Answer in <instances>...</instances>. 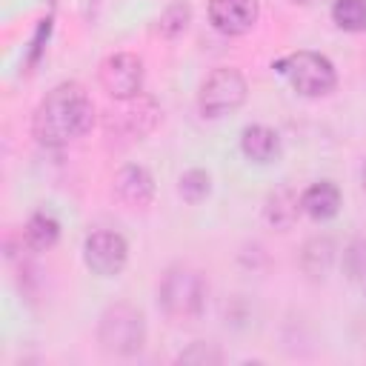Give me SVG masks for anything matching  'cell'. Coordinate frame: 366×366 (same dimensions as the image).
<instances>
[{
	"mask_svg": "<svg viewBox=\"0 0 366 366\" xmlns=\"http://www.w3.org/2000/svg\"><path fill=\"white\" fill-rule=\"evenodd\" d=\"M292 3H300V6H312V3H317V0H292Z\"/></svg>",
	"mask_w": 366,
	"mask_h": 366,
	"instance_id": "21",
	"label": "cell"
},
{
	"mask_svg": "<svg viewBox=\"0 0 366 366\" xmlns=\"http://www.w3.org/2000/svg\"><path fill=\"white\" fill-rule=\"evenodd\" d=\"M120 103V112H117V126H120V132L126 134V137H146L154 126H157V120H160V106H157V100L154 97H149V94H134V97H129V100H117Z\"/></svg>",
	"mask_w": 366,
	"mask_h": 366,
	"instance_id": "9",
	"label": "cell"
},
{
	"mask_svg": "<svg viewBox=\"0 0 366 366\" xmlns=\"http://www.w3.org/2000/svg\"><path fill=\"white\" fill-rule=\"evenodd\" d=\"M363 286H366V272H363Z\"/></svg>",
	"mask_w": 366,
	"mask_h": 366,
	"instance_id": "22",
	"label": "cell"
},
{
	"mask_svg": "<svg viewBox=\"0 0 366 366\" xmlns=\"http://www.w3.org/2000/svg\"><path fill=\"white\" fill-rule=\"evenodd\" d=\"M189 20H192V6H189L186 0H174V3H169V6L163 9V14H160V20H157V31H160L163 37H177V34L186 31Z\"/></svg>",
	"mask_w": 366,
	"mask_h": 366,
	"instance_id": "17",
	"label": "cell"
},
{
	"mask_svg": "<svg viewBox=\"0 0 366 366\" xmlns=\"http://www.w3.org/2000/svg\"><path fill=\"white\" fill-rule=\"evenodd\" d=\"M97 80L109 97L129 100L143 92V60L132 51H114L100 63Z\"/></svg>",
	"mask_w": 366,
	"mask_h": 366,
	"instance_id": "6",
	"label": "cell"
},
{
	"mask_svg": "<svg viewBox=\"0 0 366 366\" xmlns=\"http://www.w3.org/2000/svg\"><path fill=\"white\" fill-rule=\"evenodd\" d=\"M177 192H180V197H183L186 203H200V200L212 192V177H209V172H203V169H189V172H183L180 180H177Z\"/></svg>",
	"mask_w": 366,
	"mask_h": 366,
	"instance_id": "18",
	"label": "cell"
},
{
	"mask_svg": "<svg viewBox=\"0 0 366 366\" xmlns=\"http://www.w3.org/2000/svg\"><path fill=\"white\" fill-rule=\"evenodd\" d=\"M360 180H363V192H366V157H363V169H360Z\"/></svg>",
	"mask_w": 366,
	"mask_h": 366,
	"instance_id": "20",
	"label": "cell"
},
{
	"mask_svg": "<svg viewBox=\"0 0 366 366\" xmlns=\"http://www.w3.org/2000/svg\"><path fill=\"white\" fill-rule=\"evenodd\" d=\"M209 23L226 37H240L257 23V0H209Z\"/></svg>",
	"mask_w": 366,
	"mask_h": 366,
	"instance_id": "8",
	"label": "cell"
},
{
	"mask_svg": "<svg viewBox=\"0 0 366 366\" xmlns=\"http://www.w3.org/2000/svg\"><path fill=\"white\" fill-rule=\"evenodd\" d=\"M300 212H303V209H300V197H297L289 186H280V189L269 192L266 206H263V217L269 220V226H274V229H280V232L292 229Z\"/></svg>",
	"mask_w": 366,
	"mask_h": 366,
	"instance_id": "13",
	"label": "cell"
},
{
	"mask_svg": "<svg viewBox=\"0 0 366 366\" xmlns=\"http://www.w3.org/2000/svg\"><path fill=\"white\" fill-rule=\"evenodd\" d=\"M112 192L126 209H143L154 197V177L149 174V169L129 163L114 174Z\"/></svg>",
	"mask_w": 366,
	"mask_h": 366,
	"instance_id": "10",
	"label": "cell"
},
{
	"mask_svg": "<svg viewBox=\"0 0 366 366\" xmlns=\"http://www.w3.org/2000/svg\"><path fill=\"white\" fill-rule=\"evenodd\" d=\"M23 240L34 252L51 249L60 240V220L49 209H37L34 214H29V220L23 226Z\"/></svg>",
	"mask_w": 366,
	"mask_h": 366,
	"instance_id": "14",
	"label": "cell"
},
{
	"mask_svg": "<svg viewBox=\"0 0 366 366\" xmlns=\"http://www.w3.org/2000/svg\"><path fill=\"white\" fill-rule=\"evenodd\" d=\"M94 123V103L86 89L74 80L57 83L46 97L37 103L31 117V134L46 149L69 146L71 140L83 137Z\"/></svg>",
	"mask_w": 366,
	"mask_h": 366,
	"instance_id": "1",
	"label": "cell"
},
{
	"mask_svg": "<svg viewBox=\"0 0 366 366\" xmlns=\"http://www.w3.org/2000/svg\"><path fill=\"white\" fill-rule=\"evenodd\" d=\"M97 343L106 355L132 357L146 343V320L132 303H112L97 320Z\"/></svg>",
	"mask_w": 366,
	"mask_h": 366,
	"instance_id": "3",
	"label": "cell"
},
{
	"mask_svg": "<svg viewBox=\"0 0 366 366\" xmlns=\"http://www.w3.org/2000/svg\"><path fill=\"white\" fill-rule=\"evenodd\" d=\"M300 209L317 223L332 220L340 212V189L332 180H317L300 194Z\"/></svg>",
	"mask_w": 366,
	"mask_h": 366,
	"instance_id": "11",
	"label": "cell"
},
{
	"mask_svg": "<svg viewBox=\"0 0 366 366\" xmlns=\"http://www.w3.org/2000/svg\"><path fill=\"white\" fill-rule=\"evenodd\" d=\"M246 94H249L246 77L232 66H220V69L209 71L206 80L200 83L197 106L206 117H223V114H232L234 109H240L246 103Z\"/></svg>",
	"mask_w": 366,
	"mask_h": 366,
	"instance_id": "5",
	"label": "cell"
},
{
	"mask_svg": "<svg viewBox=\"0 0 366 366\" xmlns=\"http://www.w3.org/2000/svg\"><path fill=\"white\" fill-rule=\"evenodd\" d=\"M223 355L214 343H206V340H194L189 349H183L177 355V363H200V366H209V363H220Z\"/></svg>",
	"mask_w": 366,
	"mask_h": 366,
	"instance_id": "19",
	"label": "cell"
},
{
	"mask_svg": "<svg viewBox=\"0 0 366 366\" xmlns=\"http://www.w3.org/2000/svg\"><path fill=\"white\" fill-rule=\"evenodd\" d=\"M209 300V283L203 272L192 266H169L157 283V306L169 320H197Z\"/></svg>",
	"mask_w": 366,
	"mask_h": 366,
	"instance_id": "2",
	"label": "cell"
},
{
	"mask_svg": "<svg viewBox=\"0 0 366 366\" xmlns=\"http://www.w3.org/2000/svg\"><path fill=\"white\" fill-rule=\"evenodd\" d=\"M126 260H129V243L120 232L97 229L83 240V263L100 277L120 274Z\"/></svg>",
	"mask_w": 366,
	"mask_h": 366,
	"instance_id": "7",
	"label": "cell"
},
{
	"mask_svg": "<svg viewBox=\"0 0 366 366\" xmlns=\"http://www.w3.org/2000/svg\"><path fill=\"white\" fill-rule=\"evenodd\" d=\"M272 69L280 77H286V83L303 97H323L337 83V71H335L332 60L317 51H306V49L274 60Z\"/></svg>",
	"mask_w": 366,
	"mask_h": 366,
	"instance_id": "4",
	"label": "cell"
},
{
	"mask_svg": "<svg viewBox=\"0 0 366 366\" xmlns=\"http://www.w3.org/2000/svg\"><path fill=\"white\" fill-rule=\"evenodd\" d=\"M335 260V243L329 237H312L300 252V266L312 277H323Z\"/></svg>",
	"mask_w": 366,
	"mask_h": 366,
	"instance_id": "15",
	"label": "cell"
},
{
	"mask_svg": "<svg viewBox=\"0 0 366 366\" xmlns=\"http://www.w3.org/2000/svg\"><path fill=\"white\" fill-rule=\"evenodd\" d=\"M240 152L252 163H272L280 154V137L274 129H269L263 123H252L240 132Z\"/></svg>",
	"mask_w": 366,
	"mask_h": 366,
	"instance_id": "12",
	"label": "cell"
},
{
	"mask_svg": "<svg viewBox=\"0 0 366 366\" xmlns=\"http://www.w3.org/2000/svg\"><path fill=\"white\" fill-rule=\"evenodd\" d=\"M332 20L343 31H366V0H335Z\"/></svg>",
	"mask_w": 366,
	"mask_h": 366,
	"instance_id": "16",
	"label": "cell"
}]
</instances>
